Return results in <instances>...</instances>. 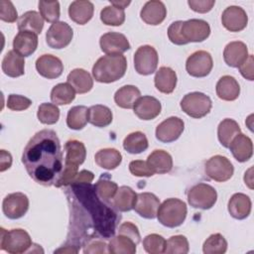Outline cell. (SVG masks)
<instances>
[{
	"label": "cell",
	"mask_w": 254,
	"mask_h": 254,
	"mask_svg": "<svg viewBox=\"0 0 254 254\" xmlns=\"http://www.w3.org/2000/svg\"><path fill=\"white\" fill-rule=\"evenodd\" d=\"M22 163L36 183L46 187L54 186L64 168L57 133L51 129L37 132L24 148Z\"/></svg>",
	"instance_id": "6da1fadb"
},
{
	"label": "cell",
	"mask_w": 254,
	"mask_h": 254,
	"mask_svg": "<svg viewBox=\"0 0 254 254\" xmlns=\"http://www.w3.org/2000/svg\"><path fill=\"white\" fill-rule=\"evenodd\" d=\"M72 194L76 197L84 211L89 214L93 228L105 238L113 237L116 231L117 215L96 194L91 184L69 185Z\"/></svg>",
	"instance_id": "7a4b0ae2"
},
{
	"label": "cell",
	"mask_w": 254,
	"mask_h": 254,
	"mask_svg": "<svg viewBox=\"0 0 254 254\" xmlns=\"http://www.w3.org/2000/svg\"><path fill=\"white\" fill-rule=\"evenodd\" d=\"M126 69L127 61L123 55H106L93 64L92 75L98 82L110 83L123 77Z\"/></svg>",
	"instance_id": "3957f363"
},
{
	"label": "cell",
	"mask_w": 254,
	"mask_h": 254,
	"mask_svg": "<svg viewBox=\"0 0 254 254\" xmlns=\"http://www.w3.org/2000/svg\"><path fill=\"white\" fill-rule=\"evenodd\" d=\"M188 208L185 201L179 198H167L160 204L157 218L159 222L167 227L175 228L183 224L187 217Z\"/></svg>",
	"instance_id": "277c9868"
},
{
	"label": "cell",
	"mask_w": 254,
	"mask_h": 254,
	"mask_svg": "<svg viewBox=\"0 0 254 254\" xmlns=\"http://www.w3.org/2000/svg\"><path fill=\"white\" fill-rule=\"evenodd\" d=\"M0 248L10 254L27 253L33 246L29 233L21 228L6 230L1 227Z\"/></svg>",
	"instance_id": "5b68a950"
},
{
	"label": "cell",
	"mask_w": 254,
	"mask_h": 254,
	"mask_svg": "<svg viewBox=\"0 0 254 254\" xmlns=\"http://www.w3.org/2000/svg\"><path fill=\"white\" fill-rule=\"evenodd\" d=\"M212 102L209 96L202 92L194 91L186 94L181 100L182 110L192 118H202L211 109Z\"/></svg>",
	"instance_id": "8992f818"
},
{
	"label": "cell",
	"mask_w": 254,
	"mask_h": 254,
	"mask_svg": "<svg viewBox=\"0 0 254 254\" xmlns=\"http://www.w3.org/2000/svg\"><path fill=\"white\" fill-rule=\"evenodd\" d=\"M217 200V192L211 186L199 183L192 186L188 192V202L193 208L209 209Z\"/></svg>",
	"instance_id": "52a82bcc"
},
{
	"label": "cell",
	"mask_w": 254,
	"mask_h": 254,
	"mask_svg": "<svg viewBox=\"0 0 254 254\" xmlns=\"http://www.w3.org/2000/svg\"><path fill=\"white\" fill-rule=\"evenodd\" d=\"M158 63V53L152 46H141L137 49V51L134 54V67L139 74H152L156 71Z\"/></svg>",
	"instance_id": "ba28073f"
},
{
	"label": "cell",
	"mask_w": 254,
	"mask_h": 254,
	"mask_svg": "<svg viewBox=\"0 0 254 254\" xmlns=\"http://www.w3.org/2000/svg\"><path fill=\"white\" fill-rule=\"evenodd\" d=\"M204 172L209 179L222 183L228 181L232 177L234 168L232 163L226 157L215 155L206 161Z\"/></svg>",
	"instance_id": "9c48e42d"
},
{
	"label": "cell",
	"mask_w": 254,
	"mask_h": 254,
	"mask_svg": "<svg viewBox=\"0 0 254 254\" xmlns=\"http://www.w3.org/2000/svg\"><path fill=\"white\" fill-rule=\"evenodd\" d=\"M73 37L71 27L65 22H56L51 25L46 34V42L52 49H64L69 45Z\"/></svg>",
	"instance_id": "30bf717a"
},
{
	"label": "cell",
	"mask_w": 254,
	"mask_h": 254,
	"mask_svg": "<svg viewBox=\"0 0 254 254\" xmlns=\"http://www.w3.org/2000/svg\"><path fill=\"white\" fill-rule=\"evenodd\" d=\"M213 61L210 54L206 51H196L187 60L186 69L193 77H204L212 69Z\"/></svg>",
	"instance_id": "8fae6325"
},
{
	"label": "cell",
	"mask_w": 254,
	"mask_h": 254,
	"mask_svg": "<svg viewBox=\"0 0 254 254\" xmlns=\"http://www.w3.org/2000/svg\"><path fill=\"white\" fill-rule=\"evenodd\" d=\"M29 208V198L23 192H13L5 196L2 209L6 217L18 219L26 214Z\"/></svg>",
	"instance_id": "7c38bea8"
},
{
	"label": "cell",
	"mask_w": 254,
	"mask_h": 254,
	"mask_svg": "<svg viewBox=\"0 0 254 254\" xmlns=\"http://www.w3.org/2000/svg\"><path fill=\"white\" fill-rule=\"evenodd\" d=\"M181 32L184 39L189 43H199L206 40L210 35L208 23L201 19H190L183 21Z\"/></svg>",
	"instance_id": "4fadbf2b"
},
{
	"label": "cell",
	"mask_w": 254,
	"mask_h": 254,
	"mask_svg": "<svg viewBox=\"0 0 254 254\" xmlns=\"http://www.w3.org/2000/svg\"><path fill=\"white\" fill-rule=\"evenodd\" d=\"M185 129L183 119L172 116L161 122L156 128V138L162 143H171L180 138Z\"/></svg>",
	"instance_id": "5bb4252c"
},
{
	"label": "cell",
	"mask_w": 254,
	"mask_h": 254,
	"mask_svg": "<svg viewBox=\"0 0 254 254\" xmlns=\"http://www.w3.org/2000/svg\"><path fill=\"white\" fill-rule=\"evenodd\" d=\"M101 51L106 55H122L130 49V44L125 35L116 32H108L100 37Z\"/></svg>",
	"instance_id": "9a60e30c"
},
{
	"label": "cell",
	"mask_w": 254,
	"mask_h": 254,
	"mask_svg": "<svg viewBox=\"0 0 254 254\" xmlns=\"http://www.w3.org/2000/svg\"><path fill=\"white\" fill-rule=\"evenodd\" d=\"M221 23L230 32H240L246 28L248 16L241 7L229 6L222 12Z\"/></svg>",
	"instance_id": "2e32d148"
},
{
	"label": "cell",
	"mask_w": 254,
	"mask_h": 254,
	"mask_svg": "<svg viewBox=\"0 0 254 254\" xmlns=\"http://www.w3.org/2000/svg\"><path fill=\"white\" fill-rule=\"evenodd\" d=\"M133 110L139 119L152 120L161 113L162 105L157 98L145 95L138 98L133 106Z\"/></svg>",
	"instance_id": "e0dca14e"
},
{
	"label": "cell",
	"mask_w": 254,
	"mask_h": 254,
	"mask_svg": "<svg viewBox=\"0 0 254 254\" xmlns=\"http://www.w3.org/2000/svg\"><path fill=\"white\" fill-rule=\"evenodd\" d=\"M36 68L42 76L48 79H54L62 75L64 64L56 56L46 54L37 59Z\"/></svg>",
	"instance_id": "ac0fdd59"
},
{
	"label": "cell",
	"mask_w": 254,
	"mask_h": 254,
	"mask_svg": "<svg viewBox=\"0 0 254 254\" xmlns=\"http://www.w3.org/2000/svg\"><path fill=\"white\" fill-rule=\"evenodd\" d=\"M160 206L159 198L152 192H140L137 194L134 210L142 217L153 219L157 217Z\"/></svg>",
	"instance_id": "d6986e66"
},
{
	"label": "cell",
	"mask_w": 254,
	"mask_h": 254,
	"mask_svg": "<svg viewBox=\"0 0 254 254\" xmlns=\"http://www.w3.org/2000/svg\"><path fill=\"white\" fill-rule=\"evenodd\" d=\"M167 16V9L162 1L151 0L145 3L140 12L141 19L148 25L157 26L161 24Z\"/></svg>",
	"instance_id": "ffe728a7"
},
{
	"label": "cell",
	"mask_w": 254,
	"mask_h": 254,
	"mask_svg": "<svg viewBox=\"0 0 254 254\" xmlns=\"http://www.w3.org/2000/svg\"><path fill=\"white\" fill-rule=\"evenodd\" d=\"M38 47V35L28 31H20L13 40V50L22 57H29Z\"/></svg>",
	"instance_id": "44dd1931"
},
{
	"label": "cell",
	"mask_w": 254,
	"mask_h": 254,
	"mask_svg": "<svg viewBox=\"0 0 254 254\" xmlns=\"http://www.w3.org/2000/svg\"><path fill=\"white\" fill-rule=\"evenodd\" d=\"M248 57L247 46L240 41L228 43L223 51V59L227 65L238 67Z\"/></svg>",
	"instance_id": "7402d4cb"
},
{
	"label": "cell",
	"mask_w": 254,
	"mask_h": 254,
	"mask_svg": "<svg viewBox=\"0 0 254 254\" xmlns=\"http://www.w3.org/2000/svg\"><path fill=\"white\" fill-rule=\"evenodd\" d=\"M228 148L230 149L235 160H237L240 163L248 161L249 159H251L253 155L252 140L242 133L237 134L233 138Z\"/></svg>",
	"instance_id": "603a6c76"
},
{
	"label": "cell",
	"mask_w": 254,
	"mask_h": 254,
	"mask_svg": "<svg viewBox=\"0 0 254 254\" xmlns=\"http://www.w3.org/2000/svg\"><path fill=\"white\" fill-rule=\"evenodd\" d=\"M251 199L248 195L237 192L234 193L228 201V212L235 219H245L251 212Z\"/></svg>",
	"instance_id": "cb8c5ba5"
},
{
	"label": "cell",
	"mask_w": 254,
	"mask_h": 254,
	"mask_svg": "<svg viewBox=\"0 0 254 254\" xmlns=\"http://www.w3.org/2000/svg\"><path fill=\"white\" fill-rule=\"evenodd\" d=\"M94 6L87 0H76L71 2L68 7L69 18L78 25H84L93 16Z\"/></svg>",
	"instance_id": "d4e9b609"
},
{
	"label": "cell",
	"mask_w": 254,
	"mask_h": 254,
	"mask_svg": "<svg viewBox=\"0 0 254 254\" xmlns=\"http://www.w3.org/2000/svg\"><path fill=\"white\" fill-rule=\"evenodd\" d=\"M2 71L10 77H18L25 72L24 57L17 54L14 50L8 51L2 60Z\"/></svg>",
	"instance_id": "484cf974"
},
{
	"label": "cell",
	"mask_w": 254,
	"mask_h": 254,
	"mask_svg": "<svg viewBox=\"0 0 254 254\" xmlns=\"http://www.w3.org/2000/svg\"><path fill=\"white\" fill-rule=\"evenodd\" d=\"M216 95L225 101H233L240 94V85L231 75L221 76L216 83Z\"/></svg>",
	"instance_id": "4316f807"
},
{
	"label": "cell",
	"mask_w": 254,
	"mask_h": 254,
	"mask_svg": "<svg viewBox=\"0 0 254 254\" xmlns=\"http://www.w3.org/2000/svg\"><path fill=\"white\" fill-rule=\"evenodd\" d=\"M156 88L165 94L172 93L177 85V73L169 66H161L154 78Z\"/></svg>",
	"instance_id": "83f0119b"
},
{
	"label": "cell",
	"mask_w": 254,
	"mask_h": 254,
	"mask_svg": "<svg viewBox=\"0 0 254 254\" xmlns=\"http://www.w3.org/2000/svg\"><path fill=\"white\" fill-rule=\"evenodd\" d=\"M147 164L154 174H167L173 168V159L168 152L155 150L148 156Z\"/></svg>",
	"instance_id": "f1b7e54d"
},
{
	"label": "cell",
	"mask_w": 254,
	"mask_h": 254,
	"mask_svg": "<svg viewBox=\"0 0 254 254\" xmlns=\"http://www.w3.org/2000/svg\"><path fill=\"white\" fill-rule=\"evenodd\" d=\"M137 198V193L127 186H122L118 188L114 197L112 198V206L120 211L126 212L134 208Z\"/></svg>",
	"instance_id": "f546056e"
},
{
	"label": "cell",
	"mask_w": 254,
	"mask_h": 254,
	"mask_svg": "<svg viewBox=\"0 0 254 254\" xmlns=\"http://www.w3.org/2000/svg\"><path fill=\"white\" fill-rule=\"evenodd\" d=\"M67 83H69L76 93L82 94L91 90L93 79L88 71L83 68H74L67 75Z\"/></svg>",
	"instance_id": "4dcf8cb0"
},
{
	"label": "cell",
	"mask_w": 254,
	"mask_h": 254,
	"mask_svg": "<svg viewBox=\"0 0 254 254\" xmlns=\"http://www.w3.org/2000/svg\"><path fill=\"white\" fill-rule=\"evenodd\" d=\"M64 165L67 166L78 168L86 158L85 146L78 140H68L64 145Z\"/></svg>",
	"instance_id": "1f68e13d"
},
{
	"label": "cell",
	"mask_w": 254,
	"mask_h": 254,
	"mask_svg": "<svg viewBox=\"0 0 254 254\" xmlns=\"http://www.w3.org/2000/svg\"><path fill=\"white\" fill-rule=\"evenodd\" d=\"M94 161L98 167L105 170H114L122 162L121 153L114 148H105L99 150L95 156Z\"/></svg>",
	"instance_id": "d6a6232c"
},
{
	"label": "cell",
	"mask_w": 254,
	"mask_h": 254,
	"mask_svg": "<svg viewBox=\"0 0 254 254\" xmlns=\"http://www.w3.org/2000/svg\"><path fill=\"white\" fill-rule=\"evenodd\" d=\"M19 31H28L35 34H41L44 27V19L37 11L25 12L17 22Z\"/></svg>",
	"instance_id": "836d02e7"
},
{
	"label": "cell",
	"mask_w": 254,
	"mask_h": 254,
	"mask_svg": "<svg viewBox=\"0 0 254 254\" xmlns=\"http://www.w3.org/2000/svg\"><path fill=\"white\" fill-rule=\"evenodd\" d=\"M139 97H141V92L138 87L135 85H124L115 92L114 101L121 108L131 109Z\"/></svg>",
	"instance_id": "e575fe53"
},
{
	"label": "cell",
	"mask_w": 254,
	"mask_h": 254,
	"mask_svg": "<svg viewBox=\"0 0 254 254\" xmlns=\"http://www.w3.org/2000/svg\"><path fill=\"white\" fill-rule=\"evenodd\" d=\"M239 133H241V130L238 123L230 118L223 119L217 127L218 140L225 148L229 147L233 138Z\"/></svg>",
	"instance_id": "d590c367"
},
{
	"label": "cell",
	"mask_w": 254,
	"mask_h": 254,
	"mask_svg": "<svg viewBox=\"0 0 254 254\" xmlns=\"http://www.w3.org/2000/svg\"><path fill=\"white\" fill-rule=\"evenodd\" d=\"M112 118L111 110L105 105L96 104L88 108V122L95 127L103 128L108 126L112 122Z\"/></svg>",
	"instance_id": "8d00e7d4"
},
{
	"label": "cell",
	"mask_w": 254,
	"mask_h": 254,
	"mask_svg": "<svg viewBox=\"0 0 254 254\" xmlns=\"http://www.w3.org/2000/svg\"><path fill=\"white\" fill-rule=\"evenodd\" d=\"M93 187L97 196L104 202L112 200L118 190L117 184L110 180L108 174H102L100 179L95 183Z\"/></svg>",
	"instance_id": "74e56055"
},
{
	"label": "cell",
	"mask_w": 254,
	"mask_h": 254,
	"mask_svg": "<svg viewBox=\"0 0 254 254\" xmlns=\"http://www.w3.org/2000/svg\"><path fill=\"white\" fill-rule=\"evenodd\" d=\"M88 122V108L84 105L71 107L66 115V124L72 130H80Z\"/></svg>",
	"instance_id": "f35d334b"
},
{
	"label": "cell",
	"mask_w": 254,
	"mask_h": 254,
	"mask_svg": "<svg viewBox=\"0 0 254 254\" xmlns=\"http://www.w3.org/2000/svg\"><path fill=\"white\" fill-rule=\"evenodd\" d=\"M75 97V90L67 83H59L55 85L51 91V100L56 105L69 104Z\"/></svg>",
	"instance_id": "ab89813d"
},
{
	"label": "cell",
	"mask_w": 254,
	"mask_h": 254,
	"mask_svg": "<svg viewBox=\"0 0 254 254\" xmlns=\"http://www.w3.org/2000/svg\"><path fill=\"white\" fill-rule=\"evenodd\" d=\"M137 244L129 237L118 234L111 237L108 243V251L112 254H134Z\"/></svg>",
	"instance_id": "60d3db41"
},
{
	"label": "cell",
	"mask_w": 254,
	"mask_h": 254,
	"mask_svg": "<svg viewBox=\"0 0 254 254\" xmlns=\"http://www.w3.org/2000/svg\"><path fill=\"white\" fill-rule=\"evenodd\" d=\"M148 139L143 132H132L123 141V148L130 154H140L147 150Z\"/></svg>",
	"instance_id": "b9f144b4"
},
{
	"label": "cell",
	"mask_w": 254,
	"mask_h": 254,
	"mask_svg": "<svg viewBox=\"0 0 254 254\" xmlns=\"http://www.w3.org/2000/svg\"><path fill=\"white\" fill-rule=\"evenodd\" d=\"M100 20L107 26H121L125 21V12L122 9L109 5L101 10Z\"/></svg>",
	"instance_id": "7bdbcfd3"
},
{
	"label": "cell",
	"mask_w": 254,
	"mask_h": 254,
	"mask_svg": "<svg viewBox=\"0 0 254 254\" xmlns=\"http://www.w3.org/2000/svg\"><path fill=\"white\" fill-rule=\"evenodd\" d=\"M227 250V241L220 233L211 234L203 243L204 254H223Z\"/></svg>",
	"instance_id": "ee69618b"
},
{
	"label": "cell",
	"mask_w": 254,
	"mask_h": 254,
	"mask_svg": "<svg viewBox=\"0 0 254 254\" xmlns=\"http://www.w3.org/2000/svg\"><path fill=\"white\" fill-rule=\"evenodd\" d=\"M37 116L41 123L53 125L60 118V109L54 103H42L38 108Z\"/></svg>",
	"instance_id": "f6af8a7d"
},
{
	"label": "cell",
	"mask_w": 254,
	"mask_h": 254,
	"mask_svg": "<svg viewBox=\"0 0 254 254\" xmlns=\"http://www.w3.org/2000/svg\"><path fill=\"white\" fill-rule=\"evenodd\" d=\"M39 11L43 19L49 23L59 22L61 15L60 3L58 1H40Z\"/></svg>",
	"instance_id": "bcb514c9"
},
{
	"label": "cell",
	"mask_w": 254,
	"mask_h": 254,
	"mask_svg": "<svg viewBox=\"0 0 254 254\" xmlns=\"http://www.w3.org/2000/svg\"><path fill=\"white\" fill-rule=\"evenodd\" d=\"M190 250L189 241L184 235H174L166 241L165 253L168 254H187Z\"/></svg>",
	"instance_id": "7dc6e473"
},
{
	"label": "cell",
	"mask_w": 254,
	"mask_h": 254,
	"mask_svg": "<svg viewBox=\"0 0 254 254\" xmlns=\"http://www.w3.org/2000/svg\"><path fill=\"white\" fill-rule=\"evenodd\" d=\"M143 246L145 251L150 254L165 253L166 239L162 235L156 233L149 234L144 238Z\"/></svg>",
	"instance_id": "c3c4849f"
},
{
	"label": "cell",
	"mask_w": 254,
	"mask_h": 254,
	"mask_svg": "<svg viewBox=\"0 0 254 254\" xmlns=\"http://www.w3.org/2000/svg\"><path fill=\"white\" fill-rule=\"evenodd\" d=\"M31 99L19 94H10L7 99V107L13 111L26 110L31 106Z\"/></svg>",
	"instance_id": "681fc988"
},
{
	"label": "cell",
	"mask_w": 254,
	"mask_h": 254,
	"mask_svg": "<svg viewBox=\"0 0 254 254\" xmlns=\"http://www.w3.org/2000/svg\"><path fill=\"white\" fill-rule=\"evenodd\" d=\"M0 19L7 23H14L18 19L17 10L11 1H0Z\"/></svg>",
	"instance_id": "f907efd6"
},
{
	"label": "cell",
	"mask_w": 254,
	"mask_h": 254,
	"mask_svg": "<svg viewBox=\"0 0 254 254\" xmlns=\"http://www.w3.org/2000/svg\"><path fill=\"white\" fill-rule=\"evenodd\" d=\"M129 171L136 177H152L154 175L153 171L149 168L147 161L142 160H135L130 162Z\"/></svg>",
	"instance_id": "816d5d0a"
},
{
	"label": "cell",
	"mask_w": 254,
	"mask_h": 254,
	"mask_svg": "<svg viewBox=\"0 0 254 254\" xmlns=\"http://www.w3.org/2000/svg\"><path fill=\"white\" fill-rule=\"evenodd\" d=\"M183 21H176L172 23L169 28H168V38L169 40L175 44V45H186L188 42L184 39L182 32H181V27H182Z\"/></svg>",
	"instance_id": "f5cc1de1"
},
{
	"label": "cell",
	"mask_w": 254,
	"mask_h": 254,
	"mask_svg": "<svg viewBox=\"0 0 254 254\" xmlns=\"http://www.w3.org/2000/svg\"><path fill=\"white\" fill-rule=\"evenodd\" d=\"M118 234H121V235L131 238L137 245L141 241V236H140L138 227L130 221H126V222H123L120 224V226L118 228Z\"/></svg>",
	"instance_id": "db71d44e"
},
{
	"label": "cell",
	"mask_w": 254,
	"mask_h": 254,
	"mask_svg": "<svg viewBox=\"0 0 254 254\" xmlns=\"http://www.w3.org/2000/svg\"><path fill=\"white\" fill-rule=\"evenodd\" d=\"M83 253H99V254H103V253H109L108 251V244L104 241L101 240H88L87 244L84 246L83 249Z\"/></svg>",
	"instance_id": "11a10c76"
},
{
	"label": "cell",
	"mask_w": 254,
	"mask_h": 254,
	"mask_svg": "<svg viewBox=\"0 0 254 254\" xmlns=\"http://www.w3.org/2000/svg\"><path fill=\"white\" fill-rule=\"evenodd\" d=\"M189 6L190 9L197 13H207L209 12L215 4L214 0H189Z\"/></svg>",
	"instance_id": "9f6ffc18"
},
{
	"label": "cell",
	"mask_w": 254,
	"mask_h": 254,
	"mask_svg": "<svg viewBox=\"0 0 254 254\" xmlns=\"http://www.w3.org/2000/svg\"><path fill=\"white\" fill-rule=\"evenodd\" d=\"M253 56L248 55L247 59L238 66L239 71L241 75L248 79V80H253L254 79V71H253Z\"/></svg>",
	"instance_id": "6f0895ef"
},
{
	"label": "cell",
	"mask_w": 254,
	"mask_h": 254,
	"mask_svg": "<svg viewBox=\"0 0 254 254\" xmlns=\"http://www.w3.org/2000/svg\"><path fill=\"white\" fill-rule=\"evenodd\" d=\"M94 179V175L92 172L87 170H82L73 179L70 185H79V184H90Z\"/></svg>",
	"instance_id": "680465c9"
},
{
	"label": "cell",
	"mask_w": 254,
	"mask_h": 254,
	"mask_svg": "<svg viewBox=\"0 0 254 254\" xmlns=\"http://www.w3.org/2000/svg\"><path fill=\"white\" fill-rule=\"evenodd\" d=\"M12 165V156L5 150L0 151V172L8 170Z\"/></svg>",
	"instance_id": "91938a15"
},
{
	"label": "cell",
	"mask_w": 254,
	"mask_h": 254,
	"mask_svg": "<svg viewBox=\"0 0 254 254\" xmlns=\"http://www.w3.org/2000/svg\"><path fill=\"white\" fill-rule=\"evenodd\" d=\"M244 182H245V185H247L250 189H253V180H252V168H250L246 173H245V176H244Z\"/></svg>",
	"instance_id": "94428289"
},
{
	"label": "cell",
	"mask_w": 254,
	"mask_h": 254,
	"mask_svg": "<svg viewBox=\"0 0 254 254\" xmlns=\"http://www.w3.org/2000/svg\"><path fill=\"white\" fill-rule=\"evenodd\" d=\"M130 3V1H110V5L122 10H124Z\"/></svg>",
	"instance_id": "6125c7cd"
}]
</instances>
